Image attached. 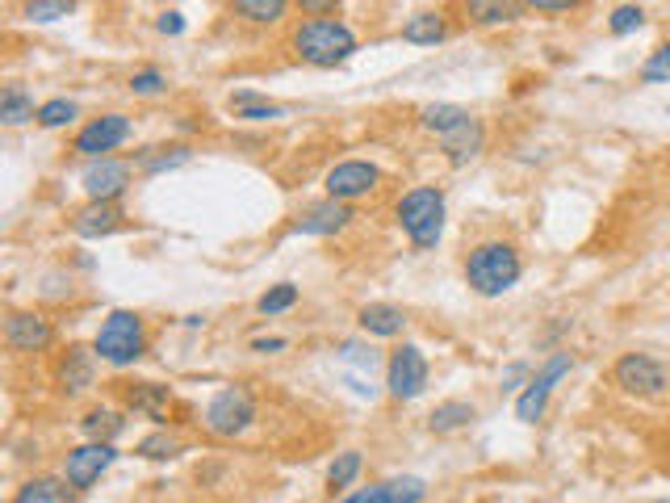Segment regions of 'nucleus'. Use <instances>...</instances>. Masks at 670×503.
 <instances>
[{
	"label": "nucleus",
	"mask_w": 670,
	"mask_h": 503,
	"mask_svg": "<svg viewBox=\"0 0 670 503\" xmlns=\"http://www.w3.org/2000/svg\"><path fill=\"white\" fill-rule=\"evenodd\" d=\"M289 47L302 64L311 68H339L348 64L360 50L357 30L344 22V18H307V22L293 25L289 34Z\"/></svg>",
	"instance_id": "nucleus-1"
},
{
	"label": "nucleus",
	"mask_w": 670,
	"mask_h": 503,
	"mask_svg": "<svg viewBox=\"0 0 670 503\" xmlns=\"http://www.w3.org/2000/svg\"><path fill=\"white\" fill-rule=\"evenodd\" d=\"M524 277V261L511 240H482L465 252V286L478 298H503Z\"/></svg>",
	"instance_id": "nucleus-2"
},
{
	"label": "nucleus",
	"mask_w": 670,
	"mask_h": 503,
	"mask_svg": "<svg viewBox=\"0 0 670 503\" xmlns=\"http://www.w3.org/2000/svg\"><path fill=\"white\" fill-rule=\"evenodd\" d=\"M93 353L101 357V365H114V369L139 365L147 357V319L126 307L109 311L93 335Z\"/></svg>",
	"instance_id": "nucleus-3"
},
{
	"label": "nucleus",
	"mask_w": 670,
	"mask_h": 503,
	"mask_svg": "<svg viewBox=\"0 0 670 503\" xmlns=\"http://www.w3.org/2000/svg\"><path fill=\"white\" fill-rule=\"evenodd\" d=\"M444 193L436 190V185H415L407 190L398 202H394V218H398V227H403V236H407L419 252H428L440 243L444 236Z\"/></svg>",
	"instance_id": "nucleus-4"
},
{
	"label": "nucleus",
	"mask_w": 670,
	"mask_h": 503,
	"mask_svg": "<svg viewBox=\"0 0 670 503\" xmlns=\"http://www.w3.org/2000/svg\"><path fill=\"white\" fill-rule=\"evenodd\" d=\"M256 415H261V408H256V395L247 386H222L201 411V428L218 441H235L256 424Z\"/></svg>",
	"instance_id": "nucleus-5"
},
{
	"label": "nucleus",
	"mask_w": 670,
	"mask_h": 503,
	"mask_svg": "<svg viewBox=\"0 0 670 503\" xmlns=\"http://www.w3.org/2000/svg\"><path fill=\"white\" fill-rule=\"evenodd\" d=\"M612 382L628 399H667L670 395V365H662L649 353H621L612 365Z\"/></svg>",
	"instance_id": "nucleus-6"
},
{
	"label": "nucleus",
	"mask_w": 670,
	"mask_h": 503,
	"mask_svg": "<svg viewBox=\"0 0 670 503\" xmlns=\"http://www.w3.org/2000/svg\"><path fill=\"white\" fill-rule=\"evenodd\" d=\"M428 378H431V365L419 344L390 348V357H385V390H390V399H398V403L419 399L428 390Z\"/></svg>",
	"instance_id": "nucleus-7"
},
{
	"label": "nucleus",
	"mask_w": 670,
	"mask_h": 503,
	"mask_svg": "<svg viewBox=\"0 0 670 503\" xmlns=\"http://www.w3.org/2000/svg\"><path fill=\"white\" fill-rule=\"evenodd\" d=\"M575 369V357L562 348V353H553L536 374H532V382L520 390V399H516V420H524V424H541L545 420V408H550V395L557 390V382L566 378Z\"/></svg>",
	"instance_id": "nucleus-8"
},
{
	"label": "nucleus",
	"mask_w": 670,
	"mask_h": 503,
	"mask_svg": "<svg viewBox=\"0 0 670 503\" xmlns=\"http://www.w3.org/2000/svg\"><path fill=\"white\" fill-rule=\"evenodd\" d=\"M135 139V122L126 114H101V118H89L72 139V151L84 156V160H105L109 151H118L122 144Z\"/></svg>",
	"instance_id": "nucleus-9"
},
{
	"label": "nucleus",
	"mask_w": 670,
	"mask_h": 503,
	"mask_svg": "<svg viewBox=\"0 0 670 503\" xmlns=\"http://www.w3.org/2000/svg\"><path fill=\"white\" fill-rule=\"evenodd\" d=\"M118 461V445H101V441H84V445H76L63 454V479L72 487L76 495H84V491H93L101 475L109 470Z\"/></svg>",
	"instance_id": "nucleus-10"
},
{
	"label": "nucleus",
	"mask_w": 670,
	"mask_h": 503,
	"mask_svg": "<svg viewBox=\"0 0 670 503\" xmlns=\"http://www.w3.org/2000/svg\"><path fill=\"white\" fill-rule=\"evenodd\" d=\"M382 185V168L369 164V160H339L335 168H327V176H323V190L332 202H344V206H353L360 197H369V193H378Z\"/></svg>",
	"instance_id": "nucleus-11"
},
{
	"label": "nucleus",
	"mask_w": 670,
	"mask_h": 503,
	"mask_svg": "<svg viewBox=\"0 0 670 503\" xmlns=\"http://www.w3.org/2000/svg\"><path fill=\"white\" fill-rule=\"evenodd\" d=\"M96 365H101V357H96L89 344H68V348L59 353V361H55V386H59L68 399L89 395L96 386Z\"/></svg>",
	"instance_id": "nucleus-12"
},
{
	"label": "nucleus",
	"mask_w": 670,
	"mask_h": 503,
	"mask_svg": "<svg viewBox=\"0 0 670 503\" xmlns=\"http://www.w3.org/2000/svg\"><path fill=\"white\" fill-rule=\"evenodd\" d=\"M4 344L13 353H47L55 344V323L38 311H9L4 315Z\"/></svg>",
	"instance_id": "nucleus-13"
},
{
	"label": "nucleus",
	"mask_w": 670,
	"mask_h": 503,
	"mask_svg": "<svg viewBox=\"0 0 670 503\" xmlns=\"http://www.w3.org/2000/svg\"><path fill=\"white\" fill-rule=\"evenodd\" d=\"M353 218H357L353 215V206L323 197V202L307 206L289 231H293V236H311V240H332V236H344V231L353 227Z\"/></svg>",
	"instance_id": "nucleus-14"
},
{
	"label": "nucleus",
	"mask_w": 670,
	"mask_h": 503,
	"mask_svg": "<svg viewBox=\"0 0 670 503\" xmlns=\"http://www.w3.org/2000/svg\"><path fill=\"white\" fill-rule=\"evenodd\" d=\"M80 190L89 193V202H118L122 193L130 190V164L126 160H89V168L80 172Z\"/></svg>",
	"instance_id": "nucleus-15"
},
{
	"label": "nucleus",
	"mask_w": 670,
	"mask_h": 503,
	"mask_svg": "<svg viewBox=\"0 0 670 503\" xmlns=\"http://www.w3.org/2000/svg\"><path fill=\"white\" fill-rule=\"evenodd\" d=\"M122 408L135 411V415H143L151 420L155 428H168V420H172V390L160 382H126L122 386Z\"/></svg>",
	"instance_id": "nucleus-16"
},
{
	"label": "nucleus",
	"mask_w": 670,
	"mask_h": 503,
	"mask_svg": "<svg viewBox=\"0 0 670 503\" xmlns=\"http://www.w3.org/2000/svg\"><path fill=\"white\" fill-rule=\"evenodd\" d=\"M428 500V482L415 479V475H394V479H382L365 491H353L339 503H424Z\"/></svg>",
	"instance_id": "nucleus-17"
},
{
	"label": "nucleus",
	"mask_w": 670,
	"mask_h": 503,
	"mask_svg": "<svg viewBox=\"0 0 670 503\" xmlns=\"http://www.w3.org/2000/svg\"><path fill=\"white\" fill-rule=\"evenodd\" d=\"M126 222V210L118 202H84L72 215V231L80 240H101V236H114Z\"/></svg>",
	"instance_id": "nucleus-18"
},
{
	"label": "nucleus",
	"mask_w": 670,
	"mask_h": 503,
	"mask_svg": "<svg viewBox=\"0 0 670 503\" xmlns=\"http://www.w3.org/2000/svg\"><path fill=\"white\" fill-rule=\"evenodd\" d=\"M357 328L365 335H373V340H394L407 328V311L394 307V302H365L357 311Z\"/></svg>",
	"instance_id": "nucleus-19"
},
{
	"label": "nucleus",
	"mask_w": 670,
	"mask_h": 503,
	"mask_svg": "<svg viewBox=\"0 0 670 503\" xmlns=\"http://www.w3.org/2000/svg\"><path fill=\"white\" fill-rule=\"evenodd\" d=\"M9 503H76V491L63 475H30Z\"/></svg>",
	"instance_id": "nucleus-20"
},
{
	"label": "nucleus",
	"mask_w": 670,
	"mask_h": 503,
	"mask_svg": "<svg viewBox=\"0 0 670 503\" xmlns=\"http://www.w3.org/2000/svg\"><path fill=\"white\" fill-rule=\"evenodd\" d=\"M80 432H84V441L114 445L122 432H126V411L109 408V403H96V408L84 411V420H80Z\"/></svg>",
	"instance_id": "nucleus-21"
},
{
	"label": "nucleus",
	"mask_w": 670,
	"mask_h": 503,
	"mask_svg": "<svg viewBox=\"0 0 670 503\" xmlns=\"http://www.w3.org/2000/svg\"><path fill=\"white\" fill-rule=\"evenodd\" d=\"M449 38V18L440 9H424V13H411L403 22V43L411 47H436Z\"/></svg>",
	"instance_id": "nucleus-22"
},
{
	"label": "nucleus",
	"mask_w": 670,
	"mask_h": 503,
	"mask_svg": "<svg viewBox=\"0 0 670 503\" xmlns=\"http://www.w3.org/2000/svg\"><path fill=\"white\" fill-rule=\"evenodd\" d=\"M470 122H474V114H470L465 105H453V101H436V105H424V110H419V126L431 130L436 139H449V135H457V130L470 126Z\"/></svg>",
	"instance_id": "nucleus-23"
},
{
	"label": "nucleus",
	"mask_w": 670,
	"mask_h": 503,
	"mask_svg": "<svg viewBox=\"0 0 670 503\" xmlns=\"http://www.w3.org/2000/svg\"><path fill=\"white\" fill-rule=\"evenodd\" d=\"M478 420V408L474 403H465V399H444V403H436L428 415V432L436 436H453V432L470 428Z\"/></svg>",
	"instance_id": "nucleus-24"
},
{
	"label": "nucleus",
	"mask_w": 670,
	"mask_h": 503,
	"mask_svg": "<svg viewBox=\"0 0 670 503\" xmlns=\"http://www.w3.org/2000/svg\"><path fill=\"white\" fill-rule=\"evenodd\" d=\"M193 160V147L189 144H172V147H143L135 156V168L143 176H160V172H172V168H185Z\"/></svg>",
	"instance_id": "nucleus-25"
},
{
	"label": "nucleus",
	"mask_w": 670,
	"mask_h": 503,
	"mask_svg": "<svg viewBox=\"0 0 670 503\" xmlns=\"http://www.w3.org/2000/svg\"><path fill=\"white\" fill-rule=\"evenodd\" d=\"M231 110H235V118L240 122H281L286 118V105H277V101H268V96L252 93V89L231 93Z\"/></svg>",
	"instance_id": "nucleus-26"
},
{
	"label": "nucleus",
	"mask_w": 670,
	"mask_h": 503,
	"mask_svg": "<svg viewBox=\"0 0 670 503\" xmlns=\"http://www.w3.org/2000/svg\"><path fill=\"white\" fill-rule=\"evenodd\" d=\"M0 122H4V126L38 122V105H34V96L25 93L22 84H4V89H0Z\"/></svg>",
	"instance_id": "nucleus-27"
},
{
	"label": "nucleus",
	"mask_w": 670,
	"mask_h": 503,
	"mask_svg": "<svg viewBox=\"0 0 670 503\" xmlns=\"http://www.w3.org/2000/svg\"><path fill=\"white\" fill-rule=\"evenodd\" d=\"M520 13H524V4H499V0H470L465 4V18L474 25H511L520 22Z\"/></svg>",
	"instance_id": "nucleus-28"
},
{
	"label": "nucleus",
	"mask_w": 670,
	"mask_h": 503,
	"mask_svg": "<svg viewBox=\"0 0 670 503\" xmlns=\"http://www.w3.org/2000/svg\"><path fill=\"white\" fill-rule=\"evenodd\" d=\"M135 454L143 457V461H172V457H181V454H185V441H181L176 432L155 428V432H147L143 441L135 445Z\"/></svg>",
	"instance_id": "nucleus-29"
},
{
	"label": "nucleus",
	"mask_w": 670,
	"mask_h": 503,
	"mask_svg": "<svg viewBox=\"0 0 670 503\" xmlns=\"http://www.w3.org/2000/svg\"><path fill=\"white\" fill-rule=\"evenodd\" d=\"M231 13L252 25H277L289 13V4L286 0H235Z\"/></svg>",
	"instance_id": "nucleus-30"
},
{
	"label": "nucleus",
	"mask_w": 670,
	"mask_h": 503,
	"mask_svg": "<svg viewBox=\"0 0 670 503\" xmlns=\"http://www.w3.org/2000/svg\"><path fill=\"white\" fill-rule=\"evenodd\" d=\"M360 470H365V457H360L357 449H344V454H335V461L327 466V487H332V491H348V487L360 479Z\"/></svg>",
	"instance_id": "nucleus-31"
},
{
	"label": "nucleus",
	"mask_w": 670,
	"mask_h": 503,
	"mask_svg": "<svg viewBox=\"0 0 670 503\" xmlns=\"http://www.w3.org/2000/svg\"><path fill=\"white\" fill-rule=\"evenodd\" d=\"M76 118H80V105L68 101V96H50V101L38 105V126H43V130H63V126H72Z\"/></svg>",
	"instance_id": "nucleus-32"
},
{
	"label": "nucleus",
	"mask_w": 670,
	"mask_h": 503,
	"mask_svg": "<svg viewBox=\"0 0 670 503\" xmlns=\"http://www.w3.org/2000/svg\"><path fill=\"white\" fill-rule=\"evenodd\" d=\"M298 298H302V294H298V286H293V282H281V286H268V289H264L261 302H256V311L273 319V315L293 311V307H298Z\"/></svg>",
	"instance_id": "nucleus-33"
},
{
	"label": "nucleus",
	"mask_w": 670,
	"mask_h": 503,
	"mask_svg": "<svg viewBox=\"0 0 670 503\" xmlns=\"http://www.w3.org/2000/svg\"><path fill=\"white\" fill-rule=\"evenodd\" d=\"M72 13H76L72 0H30V4H22V18L34 25L59 22V18H72Z\"/></svg>",
	"instance_id": "nucleus-34"
},
{
	"label": "nucleus",
	"mask_w": 670,
	"mask_h": 503,
	"mask_svg": "<svg viewBox=\"0 0 670 503\" xmlns=\"http://www.w3.org/2000/svg\"><path fill=\"white\" fill-rule=\"evenodd\" d=\"M642 25H646V9H642V4H616V9L608 13V30H612L616 38L637 34Z\"/></svg>",
	"instance_id": "nucleus-35"
},
{
	"label": "nucleus",
	"mask_w": 670,
	"mask_h": 503,
	"mask_svg": "<svg viewBox=\"0 0 670 503\" xmlns=\"http://www.w3.org/2000/svg\"><path fill=\"white\" fill-rule=\"evenodd\" d=\"M637 80H642V84H670V43H662V47L654 50L646 64L637 68Z\"/></svg>",
	"instance_id": "nucleus-36"
},
{
	"label": "nucleus",
	"mask_w": 670,
	"mask_h": 503,
	"mask_svg": "<svg viewBox=\"0 0 670 503\" xmlns=\"http://www.w3.org/2000/svg\"><path fill=\"white\" fill-rule=\"evenodd\" d=\"M130 93L135 96H160L168 93V76L160 68H139V72L130 76Z\"/></svg>",
	"instance_id": "nucleus-37"
},
{
	"label": "nucleus",
	"mask_w": 670,
	"mask_h": 503,
	"mask_svg": "<svg viewBox=\"0 0 670 503\" xmlns=\"http://www.w3.org/2000/svg\"><path fill=\"white\" fill-rule=\"evenodd\" d=\"M339 361H348V365H360L365 374H373V369L382 365V357H378L373 348L357 344V340H344V344H339Z\"/></svg>",
	"instance_id": "nucleus-38"
},
{
	"label": "nucleus",
	"mask_w": 670,
	"mask_h": 503,
	"mask_svg": "<svg viewBox=\"0 0 670 503\" xmlns=\"http://www.w3.org/2000/svg\"><path fill=\"white\" fill-rule=\"evenodd\" d=\"M185 13H181V9H164V13H160V18H155V30H160V34H168V38H176V34H185Z\"/></svg>",
	"instance_id": "nucleus-39"
},
{
	"label": "nucleus",
	"mask_w": 670,
	"mask_h": 503,
	"mask_svg": "<svg viewBox=\"0 0 670 503\" xmlns=\"http://www.w3.org/2000/svg\"><path fill=\"white\" fill-rule=\"evenodd\" d=\"M503 390H524L528 382H532V374H528V365L524 361H516V365H507V369H503Z\"/></svg>",
	"instance_id": "nucleus-40"
},
{
	"label": "nucleus",
	"mask_w": 670,
	"mask_h": 503,
	"mask_svg": "<svg viewBox=\"0 0 670 503\" xmlns=\"http://www.w3.org/2000/svg\"><path fill=\"white\" fill-rule=\"evenodd\" d=\"M528 13H575V0H528Z\"/></svg>",
	"instance_id": "nucleus-41"
},
{
	"label": "nucleus",
	"mask_w": 670,
	"mask_h": 503,
	"mask_svg": "<svg viewBox=\"0 0 670 503\" xmlns=\"http://www.w3.org/2000/svg\"><path fill=\"white\" fill-rule=\"evenodd\" d=\"M286 335H256L252 340V353H264V357H273V353H286Z\"/></svg>",
	"instance_id": "nucleus-42"
},
{
	"label": "nucleus",
	"mask_w": 670,
	"mask_h": 503,
	"mask_svg": "<svg viewBox=\"0 0 670 503\" xmlns=\"http://www.w3.org/2000/svg\"><path fill=\"white\" fill-rule=\"evenodd\" d=\"M298 9H302V13H311V18H323V13H327V18H335V13H339V4H335V0H302Z\"/></svg>",
	"instance_id": "nucleus-43"
}]
</instances>
